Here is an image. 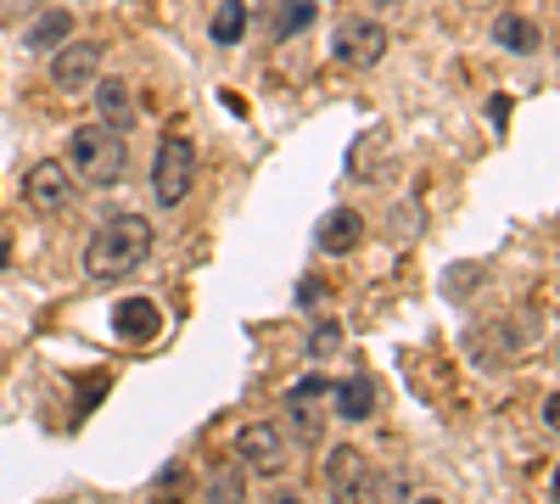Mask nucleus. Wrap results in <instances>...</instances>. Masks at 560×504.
Returning <instances> with one entry per match:
<instances>
[{
	"mask_svg": "<svg viewBox=\"0 0 560 504\" xmlns=\"http://www.w3.org/2000/svg\"><path fill=\"white\" fill-rule=\"evenodd\" d=\"M147 258H152V219L113 213L84 247V274L90 281H118V274H135Z\"/></svg>",
	"mask_w": 560,
	"mask_h": 504,
	"instance_id": "obj_1",
	"label": "nucleus"
},
{
	"mask_svg": "<svg viewBox=\"0 0 560 504\" xmlns=\"http://www.w3.org/2000/svg\"><path fill=\"white\" fill-rule=\"evenodd\" d=\"M124 163H129V152H124V141H118V129H107V124H79L73 134H68V168H73V179H84V186H118V174H124Z\"/></svg>",
	"mask_w": 560,
	"mask_h": 504,
	"instance_id": "obj_2",
	"label": "nucleus"
},
{
	"mask_svg": "<svg viewBox=\"0 0 560 504\" xmlns=\"http://www.w3.org/2000/svg\"><path fill=\"white\" fill-rule=\"evenodd\" d=\"M197 186V141L185 129H168L158 141V157H152V197L163 208H179Z\"/></svg>",
	"mask_w": 560,
	"mask_h": 504,
	"instance_id": "obj_3",
	"label": "nucleus"
},
{
	"mask_svg": "<svg viewBox=\"0 0 560 504\" xmlns=\"http://www.w3.org/2000/svg\"><path fill=\"white\" fill-rule=\"evenodd\" d=\"M230 454H236V466L253 471V477H280L287 471V432L269 426V421H247Z\"/></svg>",
	"mask_w": 560,
	"mask_h": 504,
	"instance_id": "obj_4",
	"label": "nucleus"
},
{
	"mask_svg": "<svg viewBox=\"0 0 560 504\" xmlns=\"http://www.w3.org/2000/svg\"><path fill=\"white\" fill-rule=\"evenodd\" d=\"M387 28L376 23V17H342L337 23V34H331V51H337V62H348V68H376L382 57H387Z\"/></svg>",
	"mask_w": 560,
	"mask_h": 504,
	"instance_id": "obj_5",
	"label": "nucleus"
},
{
	"mask_svg": "<svg viewBox=\"0 0 560 504\" xmlns=\"http://www.w3.org/2000/svg\"><path fill=\"white\" fill-rule=\"evenodd\" d=\"M96 73H102V45L96 39H62L57 45V57H51V84L57 90H90L96 84Z\"/></svg>",
	"mask_w": 560,
	"mask_h": 504,
	"instance_id": "obj_6",
	"label": "nucleus"
},
{
	"mask_svg": "<svg viewBox=\"0 0 560 504\" xmlns=\"http://www.w3.org/2000/svg\"><path fill=\"white\" fill-rule=\"evenodd\" d=\"M73 197H79V186H73V168H68V163L45 157V163L28 168V202H34L39 213H68Z\"/></svg>",
	"mask_w": 560,
	"mask_h": 504,
	"instance_id": "obj_7",
	"label": "nucleus"
},
{
	"mask_svg": "<svg viewBox=\"0 0 560 504\" xmlns=\"http://www.w3.org/2000/svg\"><path fill=\"white\" fill-rule=\"evenodd\" d=\"M359 242H364L359 208H331V213L314 224V247H319L325 258H348V253H359Z\"/></svg>",
	"mask_w": 560,
	"mask_h": 504,
	"instance_id": "obj_8",
	"label": "nucleus"
},
{
	"mask_svg": "<svg viewBox=\"0 0 560 504\" xmlns=\"http://www.w3.org/2000/svg\"><path fill=\"white\" fill-rule=\"evenodd\" d=\"M325 482H331V493H342V499H359L364 482H370V460L353 443H337L331 454H325Z\"/></svg>",
	"mask_w": 560,
	"mask_h": 504,
	"instance_id": "obj_9",
	"label": "nucleus"
},
{
	"mask_svg": "<svg viewBox=\"0 0 560 504\" xmlns=\"http://www.w3.org/2000/svg\"><path fill=\"white\" fill-rule=\"evenodd\" d=\"M113 331H118L124 342H152V337L163 331V314H158V303H147V297H124V303L113 308Z\"/></svg>",
	"mask_w": 560,
	"mask_h": 504,
	"instance_id": "obj_10",
	"label": "nucleus"
},
{
	"mask_svg": "<svg viewBox=\"0 0 560 504\" xmlns=\"http://www.w3.org/2000/svg\"><path fill=\"white\" fill-rule=\"evenodd\" d=\"M90 96H96V113H102V124L107 129H129L135 124V96H129V84L124 79H102L96 73V84H90Z\"/></svg>",
	"mask_w": 560,
	"mask_h": 504,
	"instance_id": "obj_11",
	"label": "nucleus"
},
{
	"mask_svg": "<svg viewBox=\"0 0 560 504\" xmlns=\"http://www.w3.org/2000/svg\"><path fill=\"white\" fill-rule=\"evenodd\" d=\"M493 45H499V51L527 57V51H538V45H544V34H538V23H533V17L504 12V17H493Z\"/></svg>",
	"mask_w": 560,
	"mask_h": 504,
	"instance_id": "obj_12",
	"label": "nucleus"
},
{
	"mask_svg": "<svg viewBox=\"0 0 560 504\" xmlns=\"http://www.w3.org/2000/svg\"><path fill=\"white\" fill-rule=\"evenodd\" d=\"M337 415L342 421H370L376 415V382L370 376H348V382H337Z\"/></svg>",
	"mask_w": 560,
	"mask_h": 504,
	"instance_id": "obj_13",
	"label": "nucleus"
},
{
	"mask_svg": "<svg viewBox=\"0 0 560 504\" xmlns=\"http://www.w3.org/2000/svg\"><path fill=\"white\" fill-rule=\"evenodd\" d=\"M68 34H73V17H68L62 7H51V12H39V17L23 28V45H28V51H57Z\"/></svg>",
	"mask_w": 560,
	"mask_h": 504,
	"instance_id": "obj_14",
	"label": "nucleus"
},
{
	"mask_svg": "<svg viewBox=\"0 0 560 504\" xmlns=\"http://www.w3.org/2000/svg\"><path fill=\"white\" fill-rule=\"evenodd\" d=\"M314 403L319 398H308V392H287V421H292V432L303 443H319V432H325V415H319Z\"/></svg>",
	"mask_w": 560,
	"mask_h": 504,
	"instance_id": "obj_15",
	"label": "nucleus"
},
{
	"mask_svg": "<svg viewBox=\"0 0 560 504\" xmlns=\"http://www.w3.org/2000/svg\"><path fill=\"white\" fill-rule=\"evenodd\" d=\"M208 34H213V45H242V34H247V7L242 0H224V7L213 12V23H208Z\"/></svg>",
	"mask_w": 560,
	"mask_h": 504,
	"instance_id": "obj_16",
	"label": "nucleus"
},
{
	"mask_svg": "<svg viewBox=\"0 0 560 504\" xmlns=\"http://www.w3.org/2000/svg\"><path fill=\"white\" fill-rule=\"evenodd\" d=\"M314 17V7L308 0H280V17H275V39H292L303 23Z\"/></svg>",
	"mask_w": 560,
	"mask_h": 504,
	"instance_id": "obj_17",
	"label": "nucleus"
},
{
	"mask_svg": "<svg viewBox=\"0 0 560 504\" xmlns=\"http://www.w3.org/2000/svg\"><path fill=\"white\" fill-rule=\"evenodd\" d=\"M337 348H342V326H337V319H319L314 337H308V353H314V359H331Z\"/></svg>",
	"mask_w": 560,
	"mask_h": 504,
	"instance_id": "obj_18",
	"label": "nucleus"
},
{
	"mask_svg": "<svg viewBox=\"0 0 560 504\" xmlns=\"http://www.w3.org/2000/svg\"><path fill=\"white\" fill-rule=\"evenodd\" d=\"M202 493H208V499H242V477H236V471H213Z\"/></svg>",
	"mask_w": 560,
	"mask_h": 504,
	"instance_id": "obj_19",
	"label": "nucleus"
},
{
	"mask_svg": "<svg viewBox=\"0 0 560 504\" xmlns=\"http://www.w3.org/2000/svg\"><path fill=\"white\" fill-rule=\"evenodd\" d=\"M471 286H477V263H459V269H454V286H448V292H454V297H465Z\"/></svg>",
	"mask_w": 560,
	"mask_h": 504,
	"instance_id": "obj_20",
	"label": "nucleus"
},
{
	"mask_svg": "<svg viewBox=\"0 0 560 504\" xmlns=\"http://www.w3.org/2000/svg\"><path fill=\"white\" fill-rule=\"evenodd\" d=\"M376 7H404V0H376Z\"/></svg>",
	"mask_w": 560,
	"mask_h": 504,
	"instance_id": "obj_21",
	"label": "nucleus"
},
{
	"mask_svg": "<svg viewBox=\"0 0 560 504\" xmlns=\"http://www.w3.org/2000/svg\"><path fill=\"white\" fill-rule=\"evenodd\" d=\"M0 263H7V247H0Z\"/></svg>",
	"mask_w": 560,
	"mask_h": 504,
	"instance_id": "obj_22",
	"label": "nucleus"
}]
</instances>
